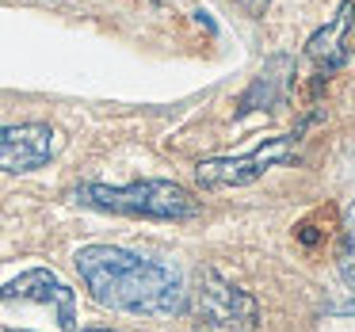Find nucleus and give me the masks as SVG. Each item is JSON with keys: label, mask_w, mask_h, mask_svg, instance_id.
I'll return each instance as SVG.
<instances>
[{"label": "nucleus", "mask_w": 355, "mask_h": 332, "mask_svg": "<svg viewBox=\"0 0 355 332\" xmlns=\"http://www.w3.org/2000/svg\"><path fill=\"white\" fill-rule=\"evenodd\" d=\"M187 309L199 332H256L260 302L214 268L195 275V290H187Z\"/></svg>", "instance_id": "nucleus-3"}, {"label": "nucleus", "mask_w": 355, "mask_h": 332, "mask_svg": "<svg viewBox=\"0 0 355 332\" xmlns=\"http://www.w3.org/2000/svg\"><path fill=\"white\" fill-rule=\"evenodd\" d=\"M77 332H115V329H77Z\"/></svg>", "instance_id": "nucleus-11"}, {"label": "nucleus", "mask_w": 355, "mask_h": 332, "mask_svg": "<svg viewBox=\"0 0 355 332\" xmlns=\"http://www.w3.org/2000/svg\"><path fill=\"white\" fill-rule=\"evenodd\" d=\"M85 290L103 309L134 317H176L187 309V283L180 268L149 260L119 245H88L73 256Z\"/></svg>", "instance_id": "nucleus-1"}, {"label": "nucleus", "mask_w": 355, "mask_h": 332, "mask_svg": "<svg viewBox=\"0 0 355 332\" xmlns=\"http://www.w3.org/2000/svg\"><path fill=\"white\" fill-rule=\"evenodd\" d=\"M294 161V134H279V138H263L256 149L241 157H207L195 164V184L202 191H222V187H248L263 180L271 168Z\"/></svg>", "instance_id": "nucleus-4"}, {"label": "nucleus", "mask_w": 355, "mask_h": 332, "mask_svg": "<svg viewBox=\"0 0 355 332\" xmlns=\"http://www.w3.org/2000/svg\"><path fill=\"white\" fill-rule=\"evenodd\" d=\"M0 302H8V306H42L58 317V329L65 332L77 329V294L50 268H31L24 275L8 279L0 286Z\"/></svg>", "instance_id": "nucleus-5"}, {"label": "nucleus", "mask_w": 355, "mask_h": 332, "mask_svg": "<svg viewBox=\"0 0 355 332\" xmlns=\"http://www.w3.org/2000/svg\"><path fill=\"white\" fill-rule=\"evenodd\" d=\"M237 4H241V8H245L252 19H263V16H268V8H271V0H237Z\"/></svg>", "instance_id": "nucleus-10"}, {"label": "nucleus", "mask_w": 355, "mask_h": 332, "mask_svg": "<svg viewBox=\"0 0 355 332\" xmlns=\"http://www.w3.org/2000/svg\"><path fill=\"white\" fill-rule=\"evenodd\" d=\"M340 275H344V283L355 290V199L347 202L344 210V225H340Z\"/></svg>", "instance_id": "nucleus-9"}, {"label": "nucleus", "mask_w": 355, "mask_h": 332, "mask_svg": "<svg viewBox=\"0 0 355 332\" xmlns=\"http://www.w3.org/2000/svg\"><path fill=\"white\" fill-rule=\"evenodd\" d=\"M80 207L103 210L119 218H149V222H187L202 210V202L172 180H134V184H80L73 191Z\"/></svg>", "instance_id": "nucleus-2"}, {"label": "nucleus", "mask_w": 355, "mask_h": 332, "mask_svg": "<svg viewBox=\"0 0 355 332\" xmlns=\"http://www.w3.org/2000/svg\"><path fill=\"white\" fill-rule=\"evenodd\" d=\"M291 77H294L291 58H271V62L252 77V85L245 88V96H241V103H237V115H252V111H260V107H279V103L286 100Z\"/></svg>", "instance_id": "nucleus-8"}, {"label": "nucleus", "mask_w": 355, "mask_h": 332, "mask_svg": "<svg viewBox=\"0 0 355 332\" xmlns=\"http://www.w3.org/2000/svg\"><path fill=\"white\" fill-rule=\"evenodd\" d=\"M352 12H355V4H352V0H344V4L336 8V16H332L329 24H324L321 31L306 42V54L313 58L324 73L340 69V65L347 62V35H352V24H355Z\"/></svg>", "instance_id": "nucleus-7"}, {"label": "nucleus", "mask_w": 355, "mask_h": 332, "mask_svg": "<svg viewBox=\"0 0 355 332\" xmlns=\"http://www.w3.org/2000/svg\"><path fill=\"white\" fill-rule=\"evenodd\" d=\"M4 332H27V329H4Z\"/></svg>", "instance_id": "nucleus-12"}, {"label": "nucleus", "mask_w": 355, "mask_h": 332, "mask_svg": "<svg viewBox=\"0 0 355 332\" xmlns=\"http://www.w3.org/2000/svg\"><path fill=\"white\" fill-rule=\"evenodd\" d=\"M58 130L50 123H0V172L27 176L54 161Z\"/></svg>", "instance_id": "nucleus-6"}]
</instances>
